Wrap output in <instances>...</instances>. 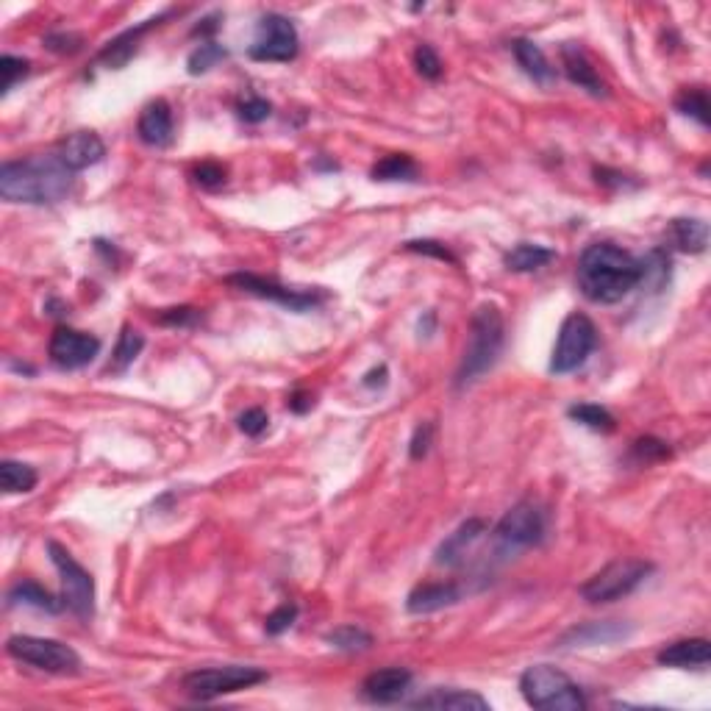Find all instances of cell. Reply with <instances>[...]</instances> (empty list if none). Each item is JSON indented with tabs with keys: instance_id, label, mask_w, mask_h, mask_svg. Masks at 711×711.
Here are the masks:
<instances>
[{
	"instance_id": "6da1fadb",
	"label": "cell",
	"mask_w": 711,
	"mask_h": 711,
	"mask_svg": "<svg viewBox=\"0 0 711 711\" xmlns=\"http://www.w3.org/2000/svg\"><path fill=\"white\" fill-rule=\"evenodd\" d=\"M575 278L592 303H620L639 287V259L614 242H595L581 253Z\"/></svg>"
},
{
	"instance_id": "7a4b0ae2",
	"label": "cell",
	"mask_w": 711,
	"mask_h": 711,
	"mask_svg": "<svg viewBox=\"0 0 711 711\" xmlns=\"http://www.w3.org/2000/svg\"><path fill=\"white\" fill-rule=\"evenodd\" d=\"M73 170L56 156H28L0 167V195L9 203L50 206L70 195Z\"/></svg>"
},
{
	"instance_id": "3957f363",
	"label": "cell",
	"mask_w": 711,
	"mask_h": 711,
	"mask_svg": "<svg viewBox=\"0 0 711 711\" xmlns=\"http://www.w3.org/2000/svg\"><path fill=\"white\" fill-rule=\"evenodd\" d=\"M503 339H506V325H503V314L495 303H484L478 306L470 323V342L464 348L462 364L456 370V387H470L473 381H478L481 375L495 367L500 350H503Z\"/></svg>"
},
{
	"instance_id": "277c9868",
	"label": "cell",
	"mask_w": 711,
	"mask_h": 711,
	"mask_svg": "<svg viewBox=\"0 0 711 711\" xmlns=\"http://www.w3.org/2000/svg\"><path fill=\"white\" fill-rule=\"evenodd\" d=\"M520 692L528 706L542 711H581L587 698L573 678L550 664H534L520 675Z\"/></svg>"
},
{
	"instance_id": "5b68a950",
	"label": "cell",
	"mask_w": 711,
	"mask_h": 711,
	"mask_svg": "<svg viewBox=\"0 0 711 711\" xmlns=\"http://www.w3.org/2000/svg\"><path fill=\"white\" fill-rule=\"evenodd\" d=\"M545 537V512L537 500H520L495 525V548L503 559L539 545Z\"/></svg>"
},
{
	"instance_id": "8992f818",
	"label": "cell",
	"mask_w": 711,
	"mask_h": 711,
	"mask_svg": "<svg viewBox=\"0 0 711 711\" xmlns=\"http://www.w3.org/2000/svg\"><path fill=\"white\" fill-rule=\"evenodd\" d=\"M650 573H653V564L645 559H617L589 578L581 587V598L587 603H614V600L628 598L634 589L648 581Z\"/></svg>"
},
{
	"instance_id": "52a82bcc",
	"label": "cell",
	"mask_w": 711,
	"mask_h": 711,
	"mask_svg": "<svg viewBox=\"0 0 711 711\" xmlns=\"http://www.w3.org/2000/svg\"><path fill=\"white\" fill-rule=\"evenodd\" d=\"M267 681V673L259 667H242V664H225V667H203L184 675V692L195 700H214L220 695H231L239 689L256 687Z\"/></svg>"
},
{
	"instance_id": "ba28073f",
	"label": "cell",
	"mask_w": 711,
	"mask_h": 711,
	"mask_svg": "<svg viewBox=\"0 0 711 711\" xmlns=\"http://www.w3.org/2000/svg\"><path fill=\"white\" fill-rule=\"evenodd\" d=\"M6 653L17 662L31 664L37 670L53 675H75L81 673V656L70 645H64L59 639L45 637H12L6 642Z\"/></svg>"
},
{
	"instance_id": "9c48e42d",
	"label": "cell",
	"mask_w": 711,
	"mask_h": 711,
	"mask_svg": "<svg viewBox=\"0 0 711 711\" xmlns=\"http://www.w3.org/2000/svg\"><path fill=\"white\" fill-rule=\"evenodd\" d=\"M598 345V328L589 320L587 314L573 312L559 328L556 348L550 356V370L559 375L575 373L578 367H584L592 350Z\"/></svg>"
},
{
	"instance_id": "30bf717a",
	"label": "cell",
	"mask_w": 711,
	"mask_h": 711,
	"mask_svg": "<svg viewBox=\"0 0 711 711\" xmlns=\"http://www.w3.org/2000/svg\"><path fill=\"white\" fill-rule=\"evenodd\" d=\"M50 562L56 564V570L62 575V600L64 606L81 617V620H92L95 614V581L92 575L75 562L73 553L67 548H62L59 542H48Z\"/></svg>"
},
{
	"instance_id": "8fae6325",
	"label": "cell",
	"mask_w": 711,
	"mask_h": 711,
	"mask_svg": "<svg viewBox=\"0 0 711 711\" xmlns=\"http://www.w3.org/2000/svg\"><path fill=\"white\" fill-rule=\"evenodd\" d=\"M298 31L284 14H264L256 42L250 45L253 62H292L298 56Z\"/></svg>"
},
{
	"instance_id": "7c38bea8",
	"label": "cell",
	"mask_w": 711,
	"mask_h": 711,
	"mask_svg": "<svg viewBox=\"0 0 711 711\" xmlns=\"http://www.w3.org/2000/svg\"><path fill=\"white\" fill-rule=\"evenodd\" d=\"M225 281H228L231 287L248 292V295H256V298H264V300H273V303L284 306V309H289V312H309V309H314V306H320V303H323V295H320V292L289 289V287H284V284L273 281V278H262V275L237 273V275H228Z\"/></svg>"
},
{
	"instance_id": "4fadbf2b",
	"label": "cell",
	"mask_w": 711,
	"mask_h": 711,
	"mask_svg": "<svg viewBox=\"0 0 711 711\" xmlns=\"http://www.w3.org/2000/svg\"><path fill=\"white\" fill-rule=\"evenodd\" d=\"M50 362L62 370H78L87 367L89 362H95V356L100 353V339L84 331H75L67 325H59L50 337Z\"/></svg>"
},
{
	"instance_id": "5bb4252c",
	"label": "cell",
	"mask_w": 711,
	"mask_h": 711,
	"mask_svg": "<svg viewBox=\"0 0 711 711\" xmlns=\"http://www.w3.org/2000/svg\"><path fill=\"white\" fill-rule=\"evenodd\" d=\"M631 637V625L617 623V620H603V623H584L570 628L559 648H595V645H614Z\"/></svg>"
},
{
	"instance_id": "9a60e30c",
	"label": "cell",
	"mask_w": 711,
	"mask_h": 711,
	"mask_svg": "<svg viewBox=\"0 0 711 711\" xmlns=\"http://www.w3.org/2000/svg\"><path fill=\"white\" fill-rule=\"evenodd\" d=\"M409 684H412V673L403 670V667H387V670H378V673H370L364 678L362 692L364 698L370 703H398L406 692H409Z\"/></svg>"
},
{
	"instance_id": "2e32d148",
	"label": "cell",
	"mask_w": 711,
	"mask_h": 711,
	"mask_svg": "<svg viewBox=\"0 0 711 711\" xmlns=\"http://www.w3.org/2000/svg\"><path fill=\"white\" fill-rule=\"evenodd\" d=\"M106 156V145L95 131H75L70 137L64 139L62 148H59V159H62L73 173H81L92 164L103 162Z\"/></svg>"
},
{
	"instance_id": "e0dca14e",
	"label": "cell",
	"mask_w": 711,
	"mask_h": 711,
	"mask_svg": "<svg viewBox=\"0 0 711 711\" xmlns=\"http://www.w3.org/2000/svg\"><path fill=\"white\" fill-rule=\"evenodd\" d=\"M137 134L150 148H167L173 142V112L167 100H153L142 109Z\"/></svg>"
},
{
	"instance_id": "ac0fdd59",
	"label": "cell",
	"mask_w": 711,
	"mask_h": 711,
	"mask_svg": "<svg viewBox=\"0 0 711 711\" xmlns=\"http://www.w3.org/2000/svg\"><path fill=\"white\" fill-rule=\"evenodd\" d=\"M170 12H162L156 14V17H150V20H145L142 25H137V28H128V31H123L120 37L112 39L106 48L98 53V64H103V67H109V70H123L125 64L131 62V56L137 53L139 48V39L148 34L153 25H159L167 17Z\"/></svg>"
},
{
	"instance_id": "d6986e66",
	"label": "cell",
	"mask_w": 711,
	"mask_h": 711,
	"mask_svg": "<svg viewBox=\"0 0 711 711\" xmlns=\"http://www.w3.org/2000/svg\"><path fill=\"white\" fill-rule=\"evenodd\" d=\"M487 534V523L484 520H478V517H473V520H467V523H462L453 534H450L442 545L437 548V564L439 567H459V564L467 559V553L473 550V545L478 542V539Z\"/></svg>"
},
{
	"instance_id": "ffe728a7",
	"label": "cell",
	"mask_w": 711,
	"mask_h": 711,
	"mask_svg": "<svg viewBox=\"0 0 711 711\" xmlns=\"http://www.w3.org/2000/svg\"><path fill=\"white\" fill-rule=\"evenodd\" d=\"M412 709H437V711H489V700L470 689H431L417 700Z\"/></svg>"
},
{
	"instance_id": "44dd1931",
	"label": "cell",
	"mask_w": 711,
	"mask_h": 711,
	"mask_svg": "<svg viewBox=\"0 0 711 711\" xmlns=\"http://www.w3.org/2000/svg\"><path fill=\"white\" fill-rule=\"evenodd\" d=\"M462 600V589L459 584H420L409 592L406 598V609L412 614H434L456 606Z\"/></svg>"
},
{
	"instance_id": "7402d4cb",
	"label": "cell",
	"mask_w": 711,
	"mask_h": 711,
	"mask_svg": "<svg viewBox=\"0 0 711 711\" xmlns=\"http://www.w3.org/2000/svg\"><path fill=\"white\" fill-rule=\"evenodd\" d=\"M659 664L662 667H678V670H703L711 659L709 639H681L664 650H659Z\"/></svg>"
},
{
	"instance_id": "603a6c76",
	"label": "cell",
	"mask_w": 711,
	"mask_h": 711,
	"mask_svg": "<svg viewBox=\"0 0 711 711\" xmlns=\"http://www.w3.org/2000/svg\"><path fill=\"white\" fill-rule=\"evenodd\" d=\"M562 67L575 87L587 89L589 95H595V98H603V95H606V87H603V81H600L598 70L592 67L587 53L578 48V45H573V42H567L562 48Z\"/></svg>"
},
{
	"instance_id": "cb8c5ba5",
	"label": "cell",
	"mask_w": 711,
	"mask_h": 711,
	"mask_svg": "<svg viewBox=\"0 0 711 711\" xmlns=\"http://www.w3.org/2000/svg\"><path fill=\"white\" fill-rule=\"evenodd\" d=\"M512 50H514V59L520 62L525 75L534 78L539 87H550V84H556V70L550 67L548 56L542 53V48H539L537 42H531V39H514Z\"/></svg>"
},
{
	"instance_id": "d4e9b609",
	"label": "cell",
	"mask_w": 711,
	"mask_h": 711,
	"mask_svg": "<svg viewBox=\"0 0 711 711\" xmlns=\"http://www.w3.org/2000/svg\"><path fill=\"white\" fill-rule=\"evenodd\" d=\"M553 259H556V250L537 245V242H520V245H514V248L503 256V264H506L512 273H534V270H542V267L553 262Z\"/></svg>"
},
{
	"instance_id": "484cf974",
	"label": "cell",
	"mask_w": 711,
	"mask_h": 711,
	"mask_svg": "<svg viewBox=\"0 0 711 711\" xmlns=\"http://www.w3.org/2000/svg\"><path fill=\"white\" fill-rule=\"evenodd\" d=\"M6 600H9V606H31V609H37V612L48 614L62 612L64 606V600L53 598L48 589L39 587L37 581H20V584H14V587L9 589Z\"/></svg>"
},
{
	"instance_id": "4316f807",
	"label": "cell",
	"mask_w": 711,
	"mask_h": 711,
	"mask_svg": "<svg viewBox=\"0 0 711 711\" xmlns=\"http://www.w3.org/2000/svg\"><path fill=\"white\" fill-rule=\"evenodd\" d=\"M670 237L678 248L684 253H703L706 245H709V225L703 220H689V217H681V220H673L670 225Z\"/></svg>"
},
{
	"instance_id": "83f0119b",
	"label": "cell",
	"mask_w": 711,
	"mask_h": 711,
	"mask_svg": "<svg viewBox=\"0 0 711 711\" xmlns=\"http://www.w3.org/2000/svg\"><path fill=\"white\" fill-rule=\"evenodd\" d=\"M37 481L39 475L34 467H28V464L23 462H12V459L0 462V489H3L6 495L31 492V489L37 487Z\"/></svg>"
},
{
	"instance_id": "f1b7e54d",
	"label": "cell",
	"mask_w": 711,
	"mask_h": 711,
	"mask_svg": "<svg viewBox=\"0 0 711 711\" xmlns=\"http://www.w3.org/2000/svg\"><path fill=\"white\" fill-rule=\"evenodd\" d=\"M142 348H145V337L139 334L137 328H131V325H123V334H120V339H117V348H114L112 353V362H109V373H125L131 364L137 362V356L142 353Z\"/></svg>"
},
{
	"instance_id": "f546056e",
	"label": "cell",
	"mask_w": 711,
	"mask_h": 711,
	"mask_svg": "<svg viewBox=\"0 0 711 711\" xmlns=\"http://www.w3.org/2000/svg\"><path fill=\"white\" fill-rule=\"evenodd\" d=\"M375 181H414L417 178V162L406 153H392L373 167Z\"/></svg>"
},
{
	"instance_id": "4dcf8cb0",
	"label": "cell",
	"mask_w": 711,
	"mask_h": 711,
	"mask_svg": "<svg viewBox=\"0 0 711 711\" xmlns=\"http://www.w3.org/2000/svg\"><path fill=\"white\" fill-rule=\"evenodd\" d=\"M328 645L342 650V653H362L373 648V634H367L359 625H339L328 634Z\"/></svg>"
},
{
	"instance_id": "1f68e13d",
	"label": "cell",
	"mask_w": 711,
	"mask_h": 711,
	"mask_svg": "<svg viewBox=\"0 0 711 711\" xmlns=\"http://www.w3.org/2000/svg\"><path fill=\"white\" fill-rule=\"evenodd\" d=\"M570 420H575V423L587 425V428H592V431H603V434H609V431H614V417L603 406H595V403H575V406H570Z\"/></svg>"
},
{
	"instance_id": "d6a6232c",
	"label": "cell",
	"mask_w": 711,
	"mask_h": 711,
	"mask_svg": "<svg viewBox=\"0 0 711 711\" xmlns=\"http://www.w3.org/2000/svg\"><path fill=\"white\" fill-rule=\"evenodd\" d=\"M675 109L681 114H687V117H692V120H698L700 125H709V95H706V89H684V92L675 98Z\"/></svg>"
},
{
	"instance_id": "836d02e7",
	"label": "cell",
	"mask_w": 711,
	"mask_h": 711,
	"mask_svg": "<svg viewBox=\"0 0 711 711\" xmlns=\"http://www.w3.org/2000/svg\"><path fill=\"white\" fill-rule=\"evenodd\" d=\"M225 56H228V50H225L223 45H217V42H203V45H198V48L189 53L187 59L189 75L209 73L212 67H217V64L223 62Z\"/></svg>"
},
{
	"instance_id": "e575fe53",
	"label": "cell",
	"mask_w": 711,
	"mask_h": 711,
	"mask_svg": "<svg viewBox=\"0 0 711 711\" xmlns=\"http://www.w3.org/2000/svg\"><path fill=\"white\" fill-rule=\"evenodd\" d=\"M631 453H634V459H637L639 464H650V462H662V459H667L673 450H670V445H667V442H662V439L645 437V439H637V442H634Z\"/></svg>"
},
{
	"instance_id": "d590c367",
	"label": "cell",
	"mask_w": 711,
	"mask_h": 711,
	"mask_svg": "<svg viewBox=\"0 0 711 711\" xmlns=\"http://www.w3.org/2000/svg\"><path fill=\"white\" fill-rule=\"evenodd\" d=\"M295 620H298V606H295V603H284V606H278L275 612L267 614V620H264V631H267L270 637H278V634L289 631Z\"/></svg>"
},
{
	"instance_id": "8d00e7d4",
	"label": "cell",
	"mask_w": 711,
	"mask_h": 711,
	"mask_svg": "<svg viewBox=\"0 0 711 711\" xmlns=\"http://www.w3.org/2000/svg\"><path fill=\"white\" fill-rule=\"evenodd\" d=\"M28 67L31 64L25 62V59H20V56H3L0 59V75H3V95H9L14 89V84L17 81H23L25 75H28Z\"/></svg>"
},
{
	"instance_id": "74e56055",
	"label": "cell",
	"mask_w": 711,
	"mask_h": 711,
	"mask_svg": "<svg viewBox=\"0 0 711 711\" xmlns=\"http://www.w3.org/2000/svg\"><path fill=\"white\" fill-rule=\"evenodd\" d=\"M414 64H417V73L428 78V81H437L439 75H442V59H439V53L431 45H420V48L414 50Z\"/></svg>"
},
{
	"instance_id": "f35d334b",
	"label": "cell",
	"mask_w": 711,
	"mask_h": 711,
	"mask_svg": "<svg viewBox=\"0 0 711 711\" xmlns=\"http://www.w3.org/2000/svg\"><path fill=\"white\" fill-rule=\"evenodd\" d=\"M237 112H239V117L245 120V123H262V120H267V117H270L273 106H270V100L259 98V95H248L245 100H239Z\"/></svg>"
},
{
	"instance_id": "ab89813d",
	"label": "cell",
	"mask_w": 711,
	"mask_h": 711,
	"mask_svg": "<svg viewBox=\"0 0 711 711\" xmlns=\"http://www.w3.org/2000/svg\"><path fill=\"white\" fill-rule=\"evenodd\" d=\"M192 178H195L198 187L217 189L225 184V167L217 162H203L192 170Z\"/></svg>"
},
{
	"instance_id": "60d3db41",
	"label": "cell",
	"mask_w": 711,
	"mask_h": 711,
	"mask_svg": "<svg viewBox=\"0 0 711 711\" xmlns=\"http://www.w3.org/2000/svg\"><path fill=\"white\" fill-rule=\"evenodd\" d=\"M203 317V314L198 312V309H192V306H178V309H164L156 320L162 325H170V328H189V325H195Z\"/></svg>"
},
{
	"instance_id": "b9f144b4",
	"label": "cell",
	"mask_w": 711,
	"mask_h": 711,
	"mask_svg": "<svg viewBox=\"0 0 711 711\" xmlns=\"http://www.w3.org/2000/svg\"><path fill=\"white\" fill-rule=\"evenodd\" d=\"M403 248L412 250V253H423V256H434V259H442V262L456 264V256H453L442 242H434V239H414V242H406Z\"/></svg>"
},
{
	"instance_id": "7bdbcfd3",
	"label": "cell",
	"mask_w": 711,
	"mask_h": 711,
	"mask_svg": "<svg viewBox=\"0 0 711 711\" xmlns=\"http://www.w3.org/2000/svg\"><path fill=\"white\" fill-rule=\"evenodd\" d=\"M267 423H270V417L264 409H248L245 414H239V431L248 437H262L267 431Z\"/></svg>"
},
{
	"instance_id": "ee69618b",
	"label": "cell",
	"mask_w": 711,
	"mask_h": 711,
	"mask_svg": "<svg viewBox=\"0 0 711 711\" xmlns=\"http://www.w3.org/2000/svg\"><path fill=\"white\" fill-rule=\"evenodd\" d=\"M431 437H434V425L431 423H420L417 428H414V437L412 442H409V456H412L414 462H420L425 453H428V448H431Z\"/></svg>"
},
{
	"instance_id": "f6af8a7d",
	"label": "cell",
	"mask_w": 711,
	"mask_h": 711,
	"mask_svg": "<svg viewBox=\"0 0 711 711\" xmlns=\"http://www.w3.org/2000/svg\"><path fill=\"white\" fill-rule=\"evenodd\" d=\"M45 45L56 53H75V50H81V37L78 34H50L45 37Z\"/></svg>"
},
{
	"instance_id": "bcb514c9",
	"label": "cell",
	"mask_w": 711,
	"mask_h": 711,
	"mask_svg": "<svg viewBox=\"0 0 711 711\" xmlns=\"http://www.w3.org/2000/svg\"><path fill=\"white\" fill-rule=\"evenodd\" d=\"M312 406H314V400L309 392H295V395L289 398V409H292V412L306 414L309 409H312Z\"/></svg>"
},
{
	"instance_id": "7dc6e473",
	"label": "cell",
	"mask_w": 711,
	"mask_h": 711,
	"mask_svg": "<svg viewBox=\"0 0 711 711\" xmlns=\"http://www.w3.org/2000/svg\"><path fill=\"white\" fill-rule=\"evenodd\" d=\"M384 384H387V367H378L364 375V387H384Z\"/></svg>"
}]
</instances>
